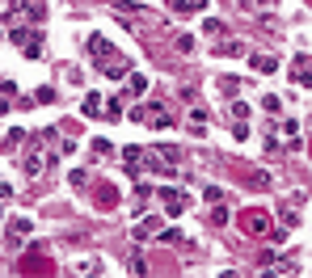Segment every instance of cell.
<instances>
[{"mask_svg":"<svg viewBox=\"0 0 312 278\" xmlns=\"http://www.w3.org/2000/svg\"><path fill=\"white\" fill-rule=\"evenodd\" d=\"M42 173V160H38V156H30V160H26V177H38Z\"/></svg>","mask_w":312,"mask_h":278,"instance_id":"277c9868","label":"cell"},{"mask_svg":"<svg viewBox=\"0 0 312 278\" xmlns=\"http://www.w3.org/2000/svg\"><path fill=\"white\" fill-rule=\"evenodd\" d=\"M89 51L93 55H110V42H106V38H89Z\"/></svg>","mask_w":312,"mask_h":278,"instance_id":"7a4b0ae2","label":"cell"},{"mask_svg":"<svg viewBox=\"0 0 312 278\" xmlns=\"http://www.w3.org/2000/svg\"><path fill=\"white\" fill-rule=\"evenodd\" d=\"M34 101H38V105H51V101H55V89H38V93H34Z\"/></svg>","mask_w":312,"mask_h":278,"instance_id":"3957f363","label":"cell"},{"mask_svg":"<svg viewBox=\"0 0 312 278\" xmlns=\"http://www.w3.org/2000/svg\"><path fill=\"white\" fill-rule=\"evenodd\" d=\"M262 5H274V0H262Z\"/></svg>","mask_w":312,"mask_h":278,"instance_id":"8992f818","label":"cell"},{"mask_svg":"<svg viewBox=\"0 0 312 278\" xmlns=\"http://www.w3.org/2000/svg\"><path fill=\"white\" fill-rule=\"evenodd\" d=\"M30 236V219H13V240H26Z\"/></svg>","mask_w":312,"mask_h":278,"instance_id":"6da1fadb","label":"cell"},{"mask_svg":"<svg viewBox=\"0 0 312 278\" xmlns=\"http://www.w3.org/2000/svg\"><path fill=\"white\" fill-rule=\"evenodd\" d=\"M97 97H101V93H89V97H85V105H80V110H85V114H97Z\"/></svg>","mask_w":312,"mask_h":278,"instance_id":"5b68a950","label":"cell"}]
</instances>
